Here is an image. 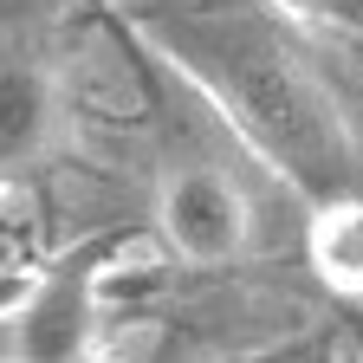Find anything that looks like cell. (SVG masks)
<instances>
[{"label": "cell", "instance_id": "6da1fadb", "mask_svg": "<svg viewBox=\"0 0 363 363\" xmlns=\"http://www.w3.org/2000/svg\"><path fill=\"white\" fill-rule=\"evenodd\" d=\"M298 201L363 195V136L311 20L279 0H111Z\"/></svg>", "mask_w": 363, "mask_h": 363}, {"label": "cell", "instance_id": "7a4b0ae2", "mask_svg": "<svg viewBox=\"0 0 363 363\" xmlns=\"http://www.w3.org/2000/svg\"><path fill=\"white\" fill-rule=\"evenodd\" d=\"M117 253L123 234H91L65 247L39 279H26L13 305H0V357H26V363L104 357V292Z\"/></svg>", "mask_w": 363, "mask_h": 363}, {"label": "cell", "instance_id": "3957f363", "mask_svg": "<svg viewBox=\"0 0 363 363\" xmlns=\"http://www.w3.org/2000/svg\"><path fill=\"white\" fill-rule=\"evenodd\" d=\"M150 227L182 266H234L259 240V208H253V189L227 162L175 156L156 175Z\"/></svg>", "mask_w": 363, "mask_h": 363}, {"label": "cell", "instance_id": "277c9868", "mask_svg": "<svg viewBox=\"0 0 363 363\" xmlns=\"http://www.w3.org/2000/svg\"><path fill=\"white\" fill-rule=\"evenodd\" d=\"M39 0H0V175L33 169L59 136L65 78Z\"/></svg>", "mask_w": 363, "mask_h": 363}, {"label": "cell", "instance_id": "5b68a950", "mask_svg": "<svg viewBox=\"0 0 363 363\" xmlns=\"http://www.w3.org/2000/svg\"><path fill=\"white\" fill-rule=\"evenodd\" d=\"M305 253L331 298H363V195L318 201L305 227Z\"/></svg>", "mask_w": 363, "mask_h": 363}, {"label": "cell", "instance_id": "8992f818", "mask_svg": "<svg viewBox=\"0 0 363 363\" xmlns=\"http://www.w3.org/2000/svg\"><path fill=\"white\" fill-rule=\"evenodd\" d=\"M311 26H337V33H363V0H279Z\"/></svg>", "mask_w": 363, "mask_h": 363}]
</instances>
